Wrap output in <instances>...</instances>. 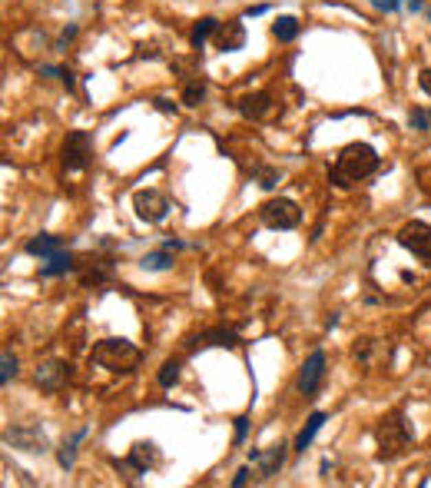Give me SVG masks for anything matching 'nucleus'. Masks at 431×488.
Here are the masks:
<instances>
[{
    "instance_id": "obj_1",
    "label": "nucleus",
    "mask_w": 431,
    "mask_h": 488,
    "mask_svg": "<svg viewBox=\"0 0 431 488\" xmlns=\"http://www.w3.org/2000/svg\"><path fill=\"white\" fill-rule=\"evenodd\" d=\"M378 169V153L368 143H349L345 150L335 156V167H332V183L338 189H349L362 183L365 176H372Z\"/></svg>"
},
{
    "instance_id": "obj_2",
    "label": "nucleus",
    "mask_w": 431,
    "mask_h": 488,
    "mask_svg": "<svg viewBox=\"0 0 431 488\" xmlns=\"http://www.w3.org/2000/svg\"><path fill=\"white\" fill-rule=\"evenodd\" d=\"M90 359L107 372H133L140 365L143 352L133 346L130 339H100L90 349Z\"/></svg>"
},
{
    "instance_id": "obj_3",
    "label": "nucleus",
    "mask_w": 431,
    "mask_h": 488,
    "mask_svg": "<svg viewBox=\"0 0 431 488\" xmlns=\"http://www.w3.org/2000/svg\"><path fill=\"white\" fill-rule=\"evenodd\" d=\"M375 438H378V458L392 462L398 455H405L408 445H412V425L405 422L401 412H388L375 429Z\"/></svg>"
},
{
    "instance_id": "obj_4",
    "label": "nucleus",
    "mask_w": 431,
    "mask_h": 488,
    "mask_svg": "<svg viewBox=\"0 0 431 488\" xmlns=\"http://www.w3.org/2000/svg\"><path fill=\"white\" fill-rule=\"evenodd\" d=\"M93 163V136L87 130H70L63 140V167L70 173H80Z\"/></svg>"
},
{
    "instance_id": "obj_5",
    "label": "nucleus",
    "mask_w": 431,
    "mask_h": 488,
    "mask_svg": "<svg viewBox=\"0 0 431 488\" xmlns=\"http://www.w3.org/2000/svg\"><path fill=\"white\" fill-rule=\"evenodd\" d=\"M259 220H263L269 229H296V226L302 223V209L296 200H285V196H279V200H269V203H263V209H259Z\"/></svg>"
},
{
    "instance_id": "obj_6",
    "label": "nucleus",
    "mask_w": 431,
    "mask_h": 488,
    "mask_svg": "<svg viewBox=\"0 0 431 488\" xmlns=\"http://www.w3.org/2000/svg\"><path fill=\"white\" fill-rule=\"evenodd\" d=\"M398 243L405 246L412 256H418L425 266H431V223L412 220L398 229Z\"/></svg>"
},
{
    "instance_id": "obj_7",
    "label": "nucleus",
    "mask_w": 431,
    "mask_h": 488,
    "mask_svg": "<svg viewBox=\"0 0 431 488\" xmlns=\"http://www.w3.org/2000/svg\"><path fill=\"white\" fill-rule=\"evenodd\" d=\"M133 209L143 223H163L169 216V200L159 193V189H136L133 193Z\"/></svg>"
},
{
    "instance_id": "obj_8",
    "label": "nucleus",
    "mask_w": 431,
    "mask_h": 488,
    "mask_svg": "<svg viewBox=\"0 0 431 488\" xmlns=\"http://www.w3.org/2000/svg\"><path fill=\"white\" fill-rule=\"evenodd\" d=\"M322 379H325V352L316 349L312 356L302 362L299 379H296V389H299V395H316L319 392V385H322Z\"/></svg>"
},
{
    "instance_id": "obj_9",
    "label": "nucleus",
    "mask_w": 431,
    "mask_h": 488,
    "mask_svg": "<svg viewBox=\"0 0 431 488\" xmlns=\"http://www.w3.org/2000/svg\"><path fill=\"white\" fill-rule=\"evenodd\" d=\"M249 462L256 465V475L259 478H272V475H279V469L285 465V445H269L265 452H249Z\"/></svg>"
},
{
    "instance_id": "obj_10",
    "label": "nucleus",
    "mask_w": 431,
    "mask_h": 488,
    "mask_svg": "<svg viewBox=\"0 0 431 488\" xmlns=\"http://www.w3.org/2000/svg\"><path fill=\"white\" fill-rule=\"evenodd\" d=\"M216 50H223V54H232V50H243L245 43V27L239 20H229V23H219L216 27Z\"/></svg>"
},
{
    "instance_id": "obj_11",
    "label": "nucleus",
    "mask_w": 431,
    "mask_h": 488,
    "mask_svg": "<svg viewBox=\"0 0 431 488\" xmlns=\"http://www.w3.org/2000/svg\"><path fill=\"white\" fill-rule=\"evenodd\" d=\"M7 442L23 452H47V435L40 432V425H20L14 432H7Z\"/></svg>"
},
{
    "instance_id": "obj_12",
    "label": "nucleus",
    "mask_w": 431,
    "mask_h": 488,
    "mask_svg": "<svg viewBox=\"0 0 431 488\" xmlns=\"http://www.w3.org/2000/svg\"><path fill=\"white\" fill-rule=\"evenodd\" d=\"M276 110V103H272V94H265V90H259V94H249L239 100V113L243 116H249V120H265L269 113Z\"/></svg>"
},
{
    "instance_id": "obj_13",
    "label": "nucleus",
    "mask_w": 431,
    "mask_h": 488,
    "mask_svg": "<svg viewBox=\"0 0 431 488\" xmlns=\"http://www.w3.org/2000/svg\"><path fill=\"white\" fill-rule=\"evenodd\" d=\"M67 246V236H54V233H43V236H34V240H27V256H40V259H50L56 256L60 249Z\"/></svg>"
},
{
    "instance_id": "obj_14",
    "label": "nucleus",
    "mask_w": 431,
    "mask_h": 488,
    "mask_svg": "<svg viewBox=\"0 0 431 488\" xmlns=\"http://www.w3.org/2000/svg\"><path fill=\"white\" fill-rule=\"evenodd\" d=\"M40 389H47V392H56L60 385H63V379H67V365L63 362H40L37 372H34Z\"/></svg>"
},
{
    "instance_id": "obj_15",
    "label": "nucleus",
    "mask_w": 431,
    "mask_h": 488,
    "mask_svg": "<svg viewBox=\"0 0 431 488\" xmlns=\"http://www.w3.org/2000/svg\"><path fill=\"white\" fill-rule=\"evenodd\" d=\"M126 462H130L140 475H146L153 465H159V452H156L153 442H136V445L130 449V458H126Z\"/></svg>"
},
{
    "instance_id": "obj_16",
    "label": "nucleus",
    "mask_w": 431,
    "mask_h": 488,
    "mask_svg": "<svg viewBox=\"0 0 431 488\" xmlns=\"http://www.w3.org/2000/svg\"><path fill=\"white\" fill-rule=\"evenodd\" d=\"M206 346L232 349V346H239V336H236L232 329H209V332H199V336L189 342V349H206Z\"/></svg>"
},
{
    "instance_id": "obj_17",
    "label": "nucleus",
    "mask_w": 431,
    "mask_h": 488,
    "mask_svg": "<svg viewBox=\"0 0 431 488\" xmlns=\"http://www.w3.org/2000/svg\"><path fill=\"white\" fill-rule=\"evenodd\" d=\"M76 269H80L83 286H103L113 276V263H107V259H87V263H80Z\"/></svg>"
},
{
    "instance_id": "obj_18",
    "label": "nucleus",
    "mask_w": 431,
    "mask_h": 488,
    "mask_svg": "<svg viewBox=\"0 0 431 488\" xmlns=\"http://www.w3.org/2000/svg\"><path fill=\"white\" fill-rule=\"evenodd\" d=\"M76 266H80V263H76L74 256L60 249L56 256H50V259H47V266L40 269V276H43V279H54V276H67V273H74Z\"/></svg>"
},
{
    "instance_id": "obj_19",
    "label": "nucleus",
    "mask_w": 431,
    "mask_h": 488,
    "mask_svg": "<svg viewBox=\"0 0 431 488\" xmlns=\"http://www.w3.org/2000/svg\"><path fill=\"white\" fill-rule=\"evenodd\" d=\"M325 418H329V415H325V412H312V415H309V422H305V429H302V432H299V438H296V452H305V449H309V445H312V438L319 435V429H322V425H325Z\"/></svg>"
},
{
    "instance_id": "obj_20",
    "label": "nucleus",
    "mask_w": 431,
    "mask_h": 488,
    "mask_svg": "<svg viewBox=\"0 0 431 488\" xmlns=\"http://www.w3.org/2000/svg\"><path fill=\"white\" fill-rule=\"evenodd\" d=\"M272 37L279 40V43H292V40L299 37V20L296 17H279L272 23Z\"/></svg>"
},
{
    "instance_id": "obj_21",
    "label": "nucleus",
    "mask_w": 431,
    "mask_h": 488,
    "mask_svg": "<svg viewBox=\"0 0 431 488\" xmlns=\"http://www.w3.org/2000/svg\"><path fill=\"white\" fill-rule=\"evenodd\" d=\"M140 266L146 269V273H163V269H169L173 266V249H159V253H150V256H143L140 259Z\"/></svg>"
},
{
    "instance_id": "obj_22",
    "label": "nucleus",
    "mask_w": 431,
    "mask_h": 488,
    "mask_svg": "<svg viewBox=\"0 0 431 488\" xmlns=\"http://www.w3.org/2000/svg\"><path fill=\"white\" fill-rule=\"evenodd\" d=\"M216 27H219V20H216V17L196 20V27H192V37H189V40H192V47L199 50V47H203V43H206V40L216 34Z\"/></svg>"
},
{
    "instance_id": "obj_23",
    "label": "nucleus",
    "mask_w": 431,
    "mask_h": 488,
    "mask_svg": "<svg viewBox=\"0 0 431 488\" xmlns=\"http://www.w3.org/2000/svg\"><path fill=\"white\" fill-rule=\"evenodd\" d=\"M203 100H206V83H203V80L186 83V90H183V103H186V107H199Z\"/></svg>"
},
{
    "instance_id": "obj_24",
    "label": "nucleus",
    "mask_w": 431,
    "mask_h": 488,
    "mask_svg": "<svg viewBox=\"0 0 431 488\" xmlns=\"http://www.w3.org/2000/svg\"><path fill=\"white\" fill-rule=\"evenodd\" d=\"M179 369H183V365H179V362H176V359H169V362H163V369H159V385H163V389H173V385H176V382H179Z\"/></svg>"
},
{
    "instance_id": "obj_25",
    "label": "nucleus",
    "mask_w": 431,
    "mask_h": 488,
    "mask_svg": "<svg viewBox=\"0 0 431 488\" xmlns=\"http://www.w3.org/2000/svg\"><path fill=\"white\" fill-rule=\"evenodd\" d=\"M256 180H259V187L263 189H276L279 187V180H282V173L276 167H259L256 169Z\"/></svg>"
},
{
    "instance_id": "obj_26",
    "label": "nucleus",
    "mask_w": 431,
    "mask_h": 488,
    "mask_svg": "<svg viewBox=\"0 0 431 488\" xmlns=\"http://www.w3.org/2000/svg\"><path fill=\"white\" fill-rule=\"evenodd\" d=\"M14 376H17V356L7 349V352H3V359H0V382L7 385Z\"/></svg>"
},
{
    "instance_id": "obj_27",
    "label": "nucleus",
    "mask_w": 431,
    "mask_h": 488,
    "mask_svg": "<svg viewBox=\"0 0 431 488\" xmlns=\"http://www.w3.org/2000/svg\"><path fill=\"white\" fill-rule=\"evenodd\" d=\"M408 123H412L415 130H428V123H431V116L425 110H412L408 113Z\"/></svg>"
},
{
    "instance_id": "obj_28",
    "label": "nucleus",
    "mask_w": 431,
    "mask_h": 488,
    "mask_svg": "<svg viewBox=\"0 0 431 488\" xmlns=\"http://www.w3.org/2000/svg\"><path fill=\"white\" fill-rule=\"evenodd\" d=\"M245 435H249V418H245V415H239V418H236V445H243Z\"/></svg>"
},
{
    "instance_id": "obj_29",
    "label": "nucleus",
    "mask_w": 431,
    "mask_h": 488,
    "mask_svg": "<svg viewBox=\"0 0 431 488\" xmlns=\"http://www.w3.org/2000/svg\"><path fill=\"white\" fill-rule=\"evenodd\" d=\"M56 458H60V465H63V469H70V465H74V442H70V445H63Z\"/></svg>"
},
{
    "instance_id": "obj_30",
    "label": "nucleus",
    "mask_w": 431,
    "mask_h": 488,
    "mask_svg": "<svg viewBox=\"0 0 431 488\" xmlns=\"http://www.w3.org/2000/svg\"><path fill=\"white\" fill-rule=\"evenodd\" d=\"M398 3H401V0H372V7H378V10H385V14H392V10H398Z\"/></svg>"
},
{
    "instance_id": "obj_31",
    "label": "nucleus",
    "mask_w": 431,
    "mask_h": 488,
    "mask_svg": "<svg viewBox=\"0 0 431 488\" xmlns=\"http://www.w3.org/2000/svg\"><path fill=\"white\" fill-rule=\"evenodd\" d=\"M249 478H252V475H249V469H239L236 475H232V488H243Z\"/></svg>"
},
{
    "instance_id": "obj_32",
    "label": "nucleus",
    "mask_w": 431,
    "mask_h": 488,
    "mask_svg": "<svg viewBox=\"0 0 431 488\" xmlns=\"http://www.w3.org/2000/svg\"><path fill=\"white\" fill-rule=\"evenodd\" d=\"M418 83H421V90L431 96V67L428 70H421V76H418Z\"/></svg>"
},
{
    "instance_id": "obj_33",
    "label": "nucleus",
    "mask_w": 431,
    "mask_h": 488,
    "mask_svg": "<svg viewBox=\"0 0 431 488\" xmlns=\"http://www.w3.org/2000/svg\"><path fill=\"white\" fill-rule=\"evenodd\" d=\"M265 10H269V3H256V7H249V10H245V17H263Z\"/></svg>"
},
{
    "instance_id": "obj_34",
    "label": "nucleus",
    "mask_w": 431,
    "mask_h": 488,
    "mask_svg": "<svg viewBox=\"0 0 431 488\" xmlns=\"http://www.w3.org/2000/svg\"><path fill=\"white\" fill-rule=\"evenodd\" d=\"M60 83H63L67 90H74V74H70V70H63V74H60Z\"/></svg>"
},
{
    "instance_id": "obj_35",
    "label": "nucleus",
    "mask_w": 431,
    "mask_h": 488,
    "mask_svg": "<svg viewBox=\"0 0 431 488\" xmlns=\"http://www.w3.org/2000/svg\"><path fill=\"white\" fill-rule=\"evenodd\" d=\"M156 107H159V110H163V113H173V110H176V107H173L169 100H156Z\"/></svg>"
}]
</instances>
